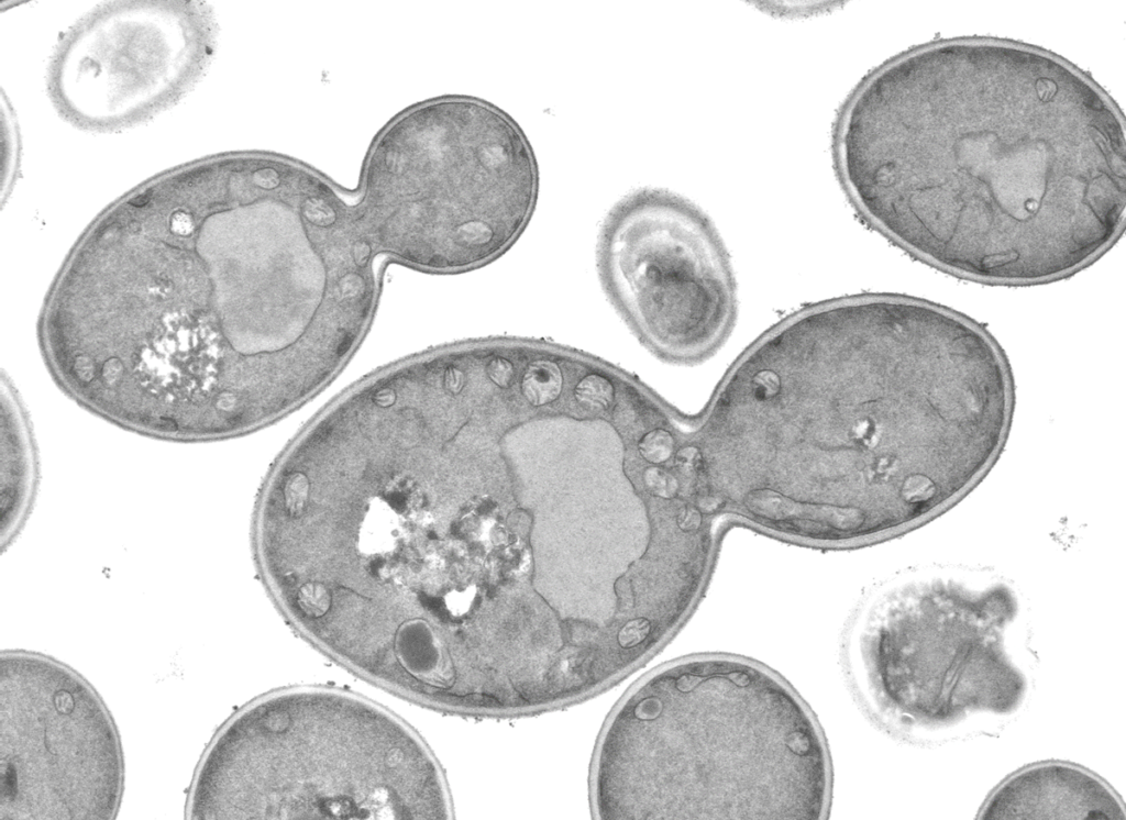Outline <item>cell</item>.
Returning a JSON list of instances; mask_svg holds the SVG:
<instances>
[{
  "instance_id": "6",
  "label": "cell",
  "mask_w": 1126,
  "mask_h": 820,
  "mask_svg": "<svg viewBox=\"0 0 1126 820\" xmlns=\"http://www.w3.org/2000/svg\"><path fill=\"white\" fill-rule=\"evenodd\" d=\"M3 400L0 521L1 546L10 545L32 510L38 486V456L24 410L9 388Z\"/></svg>"
},
{
  "instance_id": "7",
  "label": "cell",
  "mask_w": 1126,
  "mask_h": 820,
  "mask_svg": "<svg viewBox=\"0 0 1126 820\" xmlns=\"http://www.w3.org/2000/svg\"><path fill=\"white\" fill-rule=\"evenodd\" d=\"M674 436L665 428L656 426L642 435L638 442L640 455L648 462H665L674 451Z\"/></svg>"
},
{
  "instance_id": "3",
  "label": "cell",
  "mask_w": 1126,
  "mask_h": 820,
  "mask_svg": "<svg viewBox=\"0 0 1126 820\" xmlns=\"http://www.w3.org/2000/svg\"><path fill=\"white\" fill-rule=\"evenodd\" d=\"M597 269L618 313L663 361H705L732 330L736 285L726 248L681 196L640 188L621 198L601 223Z\"/></svg>"
},
{
  "instance_id": "4",
  "label": "cell",
  "mask_w": 1126,
  "mask_h": 820,
  "mask_svg": "<svg viewBox=\"0 0 1126 820\" xmlns=\"http://www.w3.org/2000/svg\"><path fill=\"white\" fill-rule=\"evenodd\" d=\"M124 765L119 733L92 686L32 652L0 657V819L110 820Z\"/></svg>"
},
{
  "instance_id": "5",
  "label": "cell",
  "mask_w": 1126,
  "mask_h": 820,
  "mask_svg": "<svg viewBox=\"0 0 1126 820\" xmlns=\"http://www.w3.org/2000/svg\"><path fill=\"white\" fill-rule=\"evenodd\" d=\"M981 819L1125 820L1124 804L1100 777L1075 765L1026 767L990 796Z\"/></svg>"
},
{
  "instance_id": "8",
  "label": "cell",
  "mask_w": 1126,
  "mask_h": 820,
  "mask_svg": "<svg viewBox=\"0 0 1126 820\" xmlns=\"http://www.w3.org/2000/svg\"><path fill=\"white\" fill-rule=\"evenodd\" d=\"M647 489L654 496L670 498L674 496L677 483L675 478L659 467H650L643 474Z\"/></svg>"
},
{
  "instance_id": "9",
  "label": "cell",
  "mask_w": 1126,
  "mask_h": 820,
  "mask_svg": "<svg viewBox=\"0 0 1126 820\" xmlns=\"http://www.w3.org/2000/svg\"><path fill=\"white\" fill-rule=\"evenodd\" d=\"M677 523L684 531L694 530L700 523L699 512L694 508H685L678 514Z\"/></svg>"
},
{
  "instance_id": "2",
  "label": "cell",
  "mask_w": 1126,
  "mask_h": 820,
  "mask_svg": "<svg viewBox=\"0 0 1126 820\" xmlns=\"http://www.w3.org/2000/svg\"><path fill=\"white\" fill-rule=\"evenodd\" d=\"M195 820H444L443 771L397 716L317 686L266 694L216 733L186 805Z\"/></svg>"
},
{
  "instance_id": "1",
  "label": "cell",
  "mask_w": 1126,
  "mask_h": 820,
  "mask_svg": "<svg viewBox=\"0 0 1126 820\" xmlns=\"http://www.w3.org/2000/svg\"><path fill=\"white\" fill-rule=\"evenodd\" d=\"M589 796L601 820H823L832 765L816 716L780 674L698 653L652 669L618 701Z\"/></svg>"
}]
</instances>
